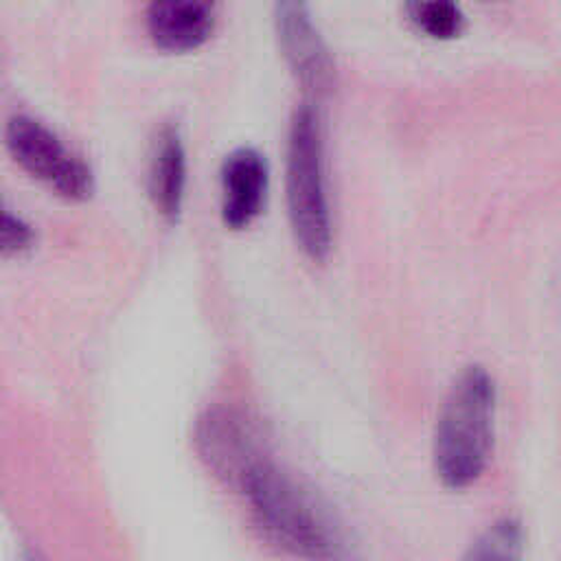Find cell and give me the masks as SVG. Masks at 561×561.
<instances>
[{
    "label": "cell",
    "instance_id": "cell-1",
    "mask_svg": "<svg viewBox=\"0 0 561 561\" xmlns=\"http://www.w3.org/2000/svg\"><path fill=\"white\" fill-rule=\"evenodd\" d=\"M245 504L261 539L294 561H359L331 511L261 443L224 482Z\"/></svg>",
    "mask_w": 561,
    "mask_h": 561
},
{
    "label": "cell",
    "instance_id": "cell-2",
    "mask_svg": "<svg viewBox=\"0 0 561 561\" xmlns=\"http://www.w3.org/2000/svg\"><path fill=\"white\" fill-rule=\"evenodd\" d=\"M495 412L497 388L491 373L478 364L467 366L449 386L432 436L434 471L447 489H467L484 473Z\"/></svg>",
    "mask_w": 561,
    "mask_h": 561
},
{
    "label": "cell",
    "instance_id": "cell-3",
    "mask_svg": "<svg viewBox=\"0 0 561 561\" xmlns=\"http://www.w3.org/2000/svg\"><path fill=\"white\" fill-rule=\"evenodd\" d=\"M287 215L300 250L320 261L331 250L333 221L327 188L322 125L311 105L294 112L287 134L285 164Z\"/></svg>",
    "mask_w": 561,
    "mask_h": 561
},
{
    "label": "cell",
    "instance_id": "cell-4",
    "mask_svg": "<svg viewBox=\"0 0 561 561\" xmlns=\"http://www.w3.org/2000/svg\"><path fill=\"white\" fill-rule=\"evenodd\" d=\"M4 142L11 158L33 178L68 199H85L94 188L92 169L42 121L18 114L9 118Z\"/></svg>",
    "mask_w": 561,
    "mask_h": 561
},
{
    "label": "cell",
    "instance_id": "cell-5",
    "mask_svg": "<svg viewBox=\"0 0 561 561\" xmlns=\"http://www.w3.org/2000/svg\"><path fill=\"white\" fill-rule=\"evenodd\" d=\"M270 186V167L254 147L230 151L221 164V217L228 228L250 226L263 210Z\"/></svg>",
    "mask_w": 561,
    "mask_h": 561
},
{
    "label": "cell",
    "instance_id": "cell-6",
    "mask_svg": "<svg viewBox=\"0 0 561 561\" xmlns=\"http://www.w3.org/2000/svg\"><path fill=\"white\" fill-rule=\"evenodd\" d=\"M278 44L298 81L311 90H320L331 77V57L320 37L307 4L280 2L274 13Z\"/></svg>",
    "mask_w": 561,
    "mask_h": 561
},
{
    "label": "cell",
    "instance_id": "cell-7",
    "mask_svg": "<svg viewBox=\"0 0 561 561\" xmlns=\"http://www.w3.org/2000/svg\"><path fill=\"white\" fill-rule=\"evenodd\" d=\"M145 24L158 48L186 53L208 42L217 24V9L208 2H151Z\"/></svg>",
    "mask_w": 561,
    "mask_h": 561
},
{
    "label": "cell",
    "instance_id": "cell-8",
    "mask_svg": "<svg viewBox=\"0 0 561 561\" xmlns=\"http://www.w3.org/2000/svg\"><path fill=\"white\" fill-rule=\"evenodd\" d=\"M186 149L175 127H164L156 140L149 167V193L162 217L178 219L186 195Z\"/></svg>",
    "mask_w": 561,
    "mask_h": 561
},
{
    "label": "cell",
    "instance_id": "cell-9",
    "mask_svg": "<svg viewBox=\"0 0 561 561\" xmlns=\"http://www.w3.org/2000/svg\"><path fill=\"white\" fill-rule=\"evenodd\" d=\"M526 535L515 517H497L465 550L462 561H524Z\"/></svg>",
    "mask_w": 561,
    "mask_h": 561
},
{
    "label": "cell",
    "instance_id": "cell-10",
    "mask_svg": "<svg viewBox=\"0 0 561 561\" xmlns=\"http://www.w3.org/2000/svg\"><path fill=\"white\" fill-rule=\"evenodd\" d=\"M405 13L421 33L434 39L458 37L465 28V13L454 2H410Z\"/></svg>",
    "mask_w": 561,
    "mask_h": 561
},
{
    "label": "cell",
    "instance_id": "cell-11",
    "mask_svg": "<svg viewBox=\"0 0 561 561\" xmlns=\"http://www.w3.org/2000/svg\"><path fill=\"white\" fill-rule=\"evenodd\" d=\"M33 245V228L0 199V256H15Z\"/></svg>",
    "mask_w": 561,
    "mask_h": 561
},
{
    "label": "cell",
    "instance_id": "cell-12",
    "mask_svg": "<svg viewBox=\"0 0 561 561\" xmlns=\"http://www.w3.org/2000/svg\"><path fill=\"white\" fill-rule=\"evenodd\" d=\"M24 561H39V559H37L35 554H26V557H24Z\"/></svg>",
    "mask_w": 561,
    "mask_h": 561
}]
</instances>
